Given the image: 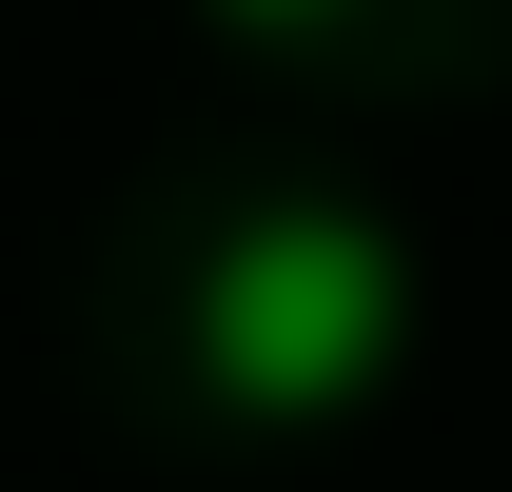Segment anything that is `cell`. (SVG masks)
<instances>
[{
  "label": "cell",
  "instance_id": "6da1fadb",
  "mask_svg": "<svg viewBox=\"0 0 512 492\" xmlns=\"http://www.w3.org/2000/svg\"><path fill=\"white\" fill-rule=\"evenodd\" d=\"M375 335H394V256L335 237V217H276V237L217 276V355H237V394H335Z\"/></svg>",
  "mask_w": 512,
  "mask_h": 492
}]
</instances>
